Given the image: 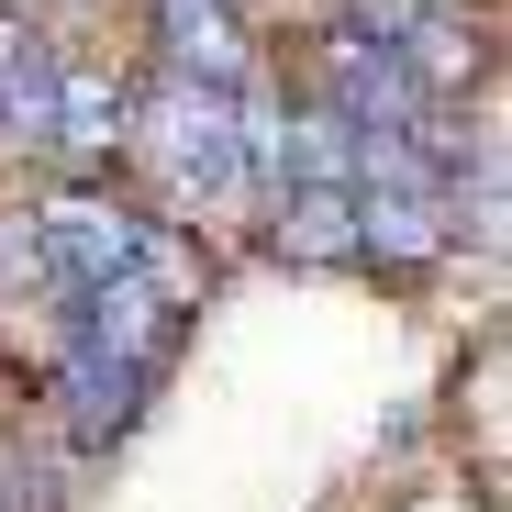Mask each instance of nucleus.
Here are the masks:
<instances>
[{
	"label": "nucleus",
	"mask_w": 512,
	"mask_h": 512,
	"mask_svg": "<svg viewBox=\"0 0 512 512\" xmlns=\"http://www.w3.org/2000/svg\"><path fill=\"white\" fill-rule=\"evenodd\" d=\"M268 123H279V67L245 90H201V78H134L123 156L112 179L179 234H212L223 256L245 245L256 201H268Z\"/></svg>",
	"instance_id": "obj_1"
},
{
	"label": "nucleus",
	"mask_w": 512,
	"mask_h": 512,
	"mask_svg": "<svg viewBox=\"0 0 512 512\" xmlns=\"http://www.w3.org/2000/svg\"><path fill=\"white\" fill-rule=\"evenodd\" d=\"M134 78H201V90H245L279 56V0H112V23Z\"/></svg>",
	"instance_id": "obj_2"
},
{
	"label": "nucleus",
	"mask_w": 512,
	"mask_h": 512,
	"mask_svg": "<svg viewBox=\"0 0 512 512\" xmlns=\"http://www.w3.org/2000/svg\"><path fill=\"white\" fill-rule=\"evenodd\" d=\"M101 34H67L23 0H0V179H56L67 167V78Z\"/></svg>",
	"instance_id": "obj_3"
},
{
	"label": "nucleus",
	"mask_w": 512,
	"mask_h": 512,
	"mask_svg": "<svg viewBox=\"0 0 512 512\" xmlns=\"http://www.w3.org/2000/svg\"><path fill=\"white\" fill-rule=\"evenodd\" d=\"M0 512H101V457L45 435L34 401H0Z\"/></svg>",
	"instance_id": "obj_4"
},
{
	"label": "nucleus",
	"mask_w": 512,
	"mask_h": 512,
	"mask_svg": "<svg viewBox=\"0 0 512 512\" xmlns=\"http://www.w3.org/2000/svg\"><path fill=\"white\" fill-rule=\"evenodd\" d=\"M23 12H45V23H67V34H101L112 0H23Z\"/></svg>",
	"instance_id": "obj_5"
},
{
	"label": "nucleus",
	"mask_w": 512,
	"mask_h": 512,
	"mask_svg": "<svg viewBox=\"0 0 512 512\" xmlns=\"http://www.w3.org/2000/svg\"><path fill=\"white\" fill-rule=\"evenodd\" d=\"M379 12H435V0H379ZM479 12H490V0H479Z\"/></svg>",
	"instance_id": "obj_6"
}]
</instances>
